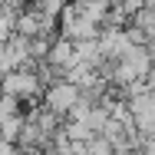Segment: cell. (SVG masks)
Here are the masks:
<instances>
[{
  "mask_svg": "<svg viewBox=\"0 0 155 155\" xmlns=\"http://www.w3.org/2000/svg\"><path fill=\"white\" fill-rule=\"evenodd\" d=\"M60 36H66V40H73V43H83V40H99L102 36V27L99 23H93L73 0H69V7L63 10L60 17Z\"/></svg>",
  "mask_w": 155,
  "mask_h": 155,
  "instance_id": "7a4b0ae2",
  "label": "cell"
},
{
  "mask_svg": "<svg viewBox=\"0 0 155 155\" xmlns=\"http://www.w3.org/2000/svg\"><path fill=\"white\" fill-rule=\"evenodd\" d=\"M89 155H116V145L106 135H96L93 142H89Z\"/></svg>",
  "mask_w": 155,
  "mask_h": 155,
  "instance_id": "277c9868",
  "label": "cell"
},
{
  "mask_svg": "<svg viewBox=\"0 0 155 155\" xmlns=\"http://www.w3.org/2000/svg\"><path fill=\"white\" fill-rule=\"evenodd\" d=\"M46 79H43V73H40V63L36 66H27V69H17V73H7L3 76V96H13V99H20L23 106L30 102V106H40L43 102V96H46Z\"/></svg>",
  "mask_w": 155,
  "mask_h": 155,
  "instance_id": "6da1fadb",
  "label": "cell"
},
{
  "mask_svg": "<svg viewBox=\"0 0 155 155\" xmlns=\"http://www.w3.org/2000/svg\"><path fill=\"white\" fill-rule=\"evenodd\" d=\"M79 102H83V89H79L76 83H69V79L50 83V86H46V96H43V106H46L50 112H56L60 119H69V112H73Z\"/></svg>",
  "mask_w": 155,
  "mask_h": 155,
  "instance_id": "3957f363",
  "label": "cell"
},
{
  "mask_svg": "<svg viewBox=\"0 0 155 155\" xmlns=\"http://www.w3.org/2000/svg\"><path fill=\"white\" fill-rule=\"evenodd\" d=\"M3 155H27L20 145H13V142H3Z\"/></svg>",
  "mask_w": 155,
  "mask_h": 155,
  "instance_id": "5b68a950",
  "label": "cell"
}]
</instances>
